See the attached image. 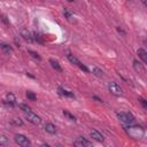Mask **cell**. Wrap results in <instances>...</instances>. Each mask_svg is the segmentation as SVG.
<instances>
[{
  "mask_svg": "<svg viewBox=\"0 0 147 147\" xmlns=\"http://www.w3.org/2000/svg\"><path fill=\"white\" fill-rule=\"evenodd\" d=\"M78 142H79V145L83 146V147H93V146H92V142H91L90 140H87L86 138H84V137H79V138H78Z\"/></svg>",
  "mask_w": 147,
  "mask_h": 147,
  "instance_id": "5bb4252c",
  "label": "cell"
},
{
  "mask_svg": "<svg viewBox=\"0 0 147 147\" xmlns=\"http://www.w3.org/2000/svg\"><path fill=\"white\" fill-rule=\"evenodd\" d=\"M67 57H68V60H69V61H70L72 64L77 65V67H78L80 70H83V71H85V72H88V68H87L85 64H83V63H82V62H80V61H79V60H78L76 56H74L72 54L68 53V54H67Z\"/></svg>",
  "mask_w": 147,
  "mask_h": 147,
  "instance_id": "5b68a950",
  "label": "cell"
},
{
  "mask_svg": "<svg viewBox=\"0 0 147 147\" xmlns=\"http://www.w3.org/2000/svg\"><path fill=\"white\" fill-rule=\"evenodd\" d=\"M1 51L3 52V54H6V55H9L11 52H13V47L11 46H9L8 44H5V42H1Z\"/></svg>",
  "mask_w": 147,
  "mask_h": 147,
  "instance_id": "7c38bea8",
  "label": "cell"
},
{
  "mask_svg": "<svg viewBox=\"0 0 147 147\" xmlns=\"http://www.w3.org/2000/svg\"><path fill=\"white\" fill-rule=\"evenodd\" d=\"M40 147H51V146H49L48 144H41V146H40Z\"/></svg>",
  "mask_w": 147,
  "mask_h": 147,
  "instance_id": "83f0119b",
  "label": "cell"
},
{
  "mask_svg": "<svg viewBox=\"0 0 147 147\" xmlns=\"http://www.w3.org/2000/svg\"><path fill=\"white\" fill-rule=\"evenodd\" d=\"M26 98L30 99V100H32V101L37 100V95H36L33 92H31V91H28V92H26Z\"/></svg>",
  "mask_w": 147,
  "mask_h": 147,
  "instance_id": "7402d4cb",
  "label": "cell"
},
{
  "mask_svg": "<svg viewBox=\"0 0 147 147\" xmlns=\"http://www.w3.org/2000/svg\"><path fill=\"white\" fill-rule=\"evenodd\" d=\"M18 107H20V109H21V110H23L25 114L31 111V108H30L26 103H18Z\"/></svg>",
  "mask_w": 147,
  "mask_h": 147,
  "instance_id": "e0dca14e",
  "label": "cell"
},
{
  "mask_svg": "<svg viewBox=\"0 0 147 147\" xmlns=\"http://www.w3.org/2000/svg\"><path fill=\"white\" fill-rule=\"evenodd\" d=\"M10 123H11L13 125H16V126H18V125H20V126L23 125V121H22L21 118H17V117H16V118H13V119L10 121Z\"/></svg>",
  "mask_w": 147,
  "mask_h": 147,
  "instance_id": "d6986e66",
  "label": "cell"
},
{
  "mask_svg": "<svg viewBox=\"0 0 147 147\" xmlns=\"http://www.w3.org/2000/svg\"><path fill=\"white\" fill-rule=\"evenodd\" d=\"M2 102H3V105H6L8 107H14L16 105V98H15V95L13 93H8L6 95V99Z\"/></svg>",
  "mask_w": 147,
  "mask_h": 147,
  "instance_id": "52a82bcc",
  "label": "cell"
},
{
  "mask_svg": "<svg viewBox=\"0 0 147 147\" xmlns=\"http://www.w3.org/2000/svg\"><path fill=\"white\" fill-rule=\"evenodd\" d=\"M33 36H34V40H36L37 42H39V44H42V42H44V41H42V38H41L40 34H38L37 32H34Z\"/></svg>",
  "mask_w": 147,
  "mask_h": 147,
  "instance_id": "d4e9b609",
  "label": "cell"
},
{
  "mask_svg": "<svg viewBox=\"0 0 147 147\" xmlns=\"http://www.w3.org/2000/svg\"><path fill=\"white\" fill-rule=\"evenodd\" d=\"M140 103H141V106H142L145 109H147V101H146V100H144V99H140Z\"/></svg>",
  "mask_w": 147,
  "mask_h": 147,
  "instance_id": "4316f807",
  "label": "cell"
},
{
  "mask_svg": "<svg viewBox=\"0 0 147 147\" xmlns=\"http://www.w3.org/2000/svg\"><path fill=\"white\" fill-rule=\"evenodd\" d=\"M1 21H2L5 24H7V25L9 24V22H8V20H7V17H6V15H5V14H2V15H1Z\"/></svg>",
  "mask_w": 147,
  "mask_h": 147,
  "instance_id": "484cf974",
  "label": "cell"
},
{
  "mask_svg": "<svg viewBox=\"0 0 147 147\" xmlns=\"http://www.w3.org/2000/svg\"><path fill=\"white\" fill-rule=\"evenodd\" d=\"M14 140H15V142H16L17 145H20L21 147L31 146V142H30L29 138H28V137H25L24 134H21V133H18V134H15V137H14Z\"/></svg>",
  "mask_w": 147,
  "mask_h": 147,
  "instance_id": "277c9868",
  "label": "cell"
},
{
  "mask_svg": "<svg viewBox=\"0 0 147 147\" xmlns=\"http://www.w3.org/2000/svg\"><path fill=\"white\" fill-rule=\"evenodd\" d=\"M57 147H62V146H60V145H59V146H57Z\"/></svg>",
  "mask_w": 147,
  "mask_h": 147,
  "instance_id": "f546056e",
  "label": "cell"
},
{
  "mask_svg": "<svg viewBox=\"0 0 147 147\" xmlns=\"http://www.w3.org/2000/svg\"><path fill=\"white\" fill-rule=\"evenodd\" d=\"M25 117H26V119H28L30 123H32V124H34V125H38V124L41 123V118H40L38 115H36L34 113H32V111L26 113V114H25Z\"/></svg>",
  "mask_w": 147,
  "mask_h": 147,
  "instance_id": "8992f818",
  "label": "cell"
},
{
  "mask_svg": "<svg viewBox=\"0 0 147 147\" xmlns=\"http://www.w3.org/2000/svg\"><path fill=\"white\" fill-rule=\"evenodd\" d=\"M8 138L6 137V136H1L0 137V145L1 146H6V145H8Z\"/></svg>",
  "mask_w": 147,
  "mask_h": 147,
  "instance_id": "603a6c76",
  "label": "cell"
},
{
  "mask_svg": "<svg viewBox=\"0 0 147 147\" xmlns=\"http://www.w3.org/2000/svg\"><path fill=\"white\" fill-rule=\"evenodd\" d=\"M63 15H64V17H65V18H68V20H69V18L71 17V15H72V13H71V11H70L69 9H67V8H64V9H63Z\"/></svg>",
  "mask_w": 147,
  "mask_h": 147,
  "instance_id": "cb8c5ba5",
  "label": "cell"
},
{
  "mask_svg": "<svg viewBox=\"0 0 147 147\" xmlns=\"http://www.w3.org/2000/svg\"><path fill=\"white\" fill-rule=\"evenodd\" d=\"M59 93L63 96H67V98H75V94L65 88H62V87H59Z\"/></svg>",
  "mask_w": 147,
  "mask_h": 147,
  "instance_id": "9a60e30c",
  "label": "cell"
},
{
  "mask_svg": "<svg viewBox=\"0 0 147 147\" xmlns=\"http://www.w3.org/2000/svg\"><path fill=\"white\" fill-rule=\"evenodd\" d=\"M49 63H51V65H52V68L53 69H55L56 71H62V68H61V65H60V63L56 61V60H54V59H51L49 60Z\"/></svg>",
  "mask_w": 147,
  "mask_h": 147,
  "instance_id": "2e32d148",
  "label": "cell"
},
{
  "mask_svg": "<svg viewBox=\"0 0 147 147\" xmlns=\"http://www.w3.org/2000/svg\"><path fill=\"white\" fill-rule=\"evenodd\" d=\"M142 3H144L145 6H147V1H146V0H142Z\"/></svg>",
  "mask_w": 147,
  "mask_h": 147,
  "instance_id": "f1b7e54d",
  "label": "cell"
},
{
  "mask_svg": "<svg viewBox=\"0 0 147 147\" xmlns=\"http://www.w3.org/2000/svg\"><path fill=\"white\" fill-rule=\"evenodd\" d=\"M117 118L121 121V122H123V123H125V124H132L133 123V121H134V117H133V115L131 114V113H127V111H121V113H117Z\"/></svg>",
  "mask_w": 147,
  "mask_h": 147,
  "instance_id": "7a4b0ae2",
  "label": "cell"
},
{
  "mask_svg": "<svg viewBox=\"0 0 147 147\" xmlns=\"http://www.w3.org/2000/svg\"><path fill=\"white\" fill-rule=\"evenodd\" d=\"M133 68L136 69V71H138V72H140V74H144V72H145L144 65H142L141 62H139L138 60H133Z\"/></svg>",
  "mask_w": 147,
  "mask_h": 147,
  "instance_id": "8fae6325",
  "label": "cell"
},
{
  "mask_svg": "<svg viewBox=\"0 0 147 147\" xmlns=\"http://www.w3.org/2000/svg\"><path fill=\"white\" fill-rule=\"evenodd\" d=\"M108 90H109V92H110L113 95H115V96H119V95L123 94V88H122L116 82H110V83L108 84Z\"/></svg>",
  "mask_w": 147,
  "mask_h": 147,
  "instance_id": "3957f363",
  "label": "cell"
},
{
  "mask_svg": "<svg viewBox=\"0 0 147 147\" xmlns=\"http://www.w3.org/2000/svg\"><path fill=\"white\" fill-rule=\"evenodd\" d=\"M137 54H138V56H139V59L147 65V52L144 49V48H138V51H137Z\"/></svg>",
  "mask_w": 147,
  "mask_h": 147,
  "instance_id": "30bf717a",
  "label": "cell"
},
{
  "mask_svg": "<svg viewBox=\"0 0 147 147\" xmlns=\"http://www.w3.org/2000/svg\"><path fill=\"white\" fill-rule=\"evenodd\" d=\"M63 115L68 118V119H70V121H74V122H76V117L72 115V114H70L68 110H63Z\"/></svg>",
  "mask_w": 147,
  "mask_h": 147,
  "instance_id": "ac0fdd59",
  "label": "cell"
},
{
  "mask_svg": "<svg viewBox=\"0 0 147 147\" xmlns=\"http://www.w3.org/2000/svg\"><path fill=\"white\" fill-rule=\"evenodd\" d=\"M90 136H91V138H93L94 140H96V141H99V142H103V141H105V137H103L99 131H96V130H92V131L90 132Z\"/></svg>",
  "mask_w": 147,
  "mask_h": 147,
  "instance_id": "ba28073f",
  "label": "cell"
},
{
  "mask_svg": "<svg viewBox=\"0 0 147 147\" xmlns=\"http://www.w3.org/2000/svg\"><path fill=\"white\" fill-rule=\"evenodd\" d=\"M125 132L133 139H141L145 136V130L140 126V125H133V124H129L126 126H124Z\"/></svg>",
  "mask_w": 147,
  "mask_h": 147,
  "instance_id": "6da1fadb",
  "label": "cell"
},
{
  "mask_svg": "<svg viewBox=\"0 0 147 147\" xmlns=\"http://www.w3.org/2000/svg\"><path fill=\"white\" fill-rule=\"evenodd\" d=\"M28 53H29V54H30V55H31V56H32L33 59H37L38 61H40V60H41L40 55H39V54H38L37 52H34V51H31V49H29V51H28Z\"/></svg>",
  "mask_w": 147,
  "mask_h": 147,
  "instance_id": "ffe728a7",
  "label": "cell"
},
{
  "mask_svg": "<svg viewBox=\"0 0 147 147\" xmlns=\"http://www.w3.org/2000/svg\"><path fill=\"white\" fill-rule=\"evenodd\" d=\"M93 74H94L96 77H102V75H103L102 70H101L100 68H98V67H94V68H93Z\"/></svg>",
  "mask_w": 147,
  "mask_h": 147,
  "instance_id": "44dd1931",
  "label": "cell"
},
{
  "mask_svg": "<svg viewBox=\"0 0 147 147\" xmlns=\"http://www.w3.org/2000/svg\"><path fill=\"white\" fill-rule=\"evenodd\" d=\"M45 131L48 132L49 134H54V133H56V126L53 123H47L45 125Z\"/></svg>",
  "mask_w": 147,
  "mask_h": 147,
  "instance_id": "4fadbf2b",
  "label": "cell"
},
{
  "mask_svg": "<svg viewBox=\"0 0 147 147\" xmlns=\"http://www.w3.org/2000/svg\"><path fill=\"white\" fill-rule=\"evenodd\" d=\"M21 36L23 37V39L24 40H26L28 42H32L33 40H34V38H32V34L28 31V29H25V28H23L22 30H21Z\"/></svg>",
  "mask_w": 147,
  "mask_h": 147,
  "instance_id": "9c48e42d",
  "label": "cell"
},
{
  "mask_svg": "<svg viewBox=\"0 0 147 147\" xmlns=\"http://www.w3.org/2000/svg\"><path fill=\"white\" fill-rule=\"evenodd\" d=\"M26 147H31V146H26Z\"/></svg>",
  "mask_w": 147,
  "mask_h": 147,
  "instance_id": "4dcf8cb0",
  "label": "cell"
}]
</instances>
